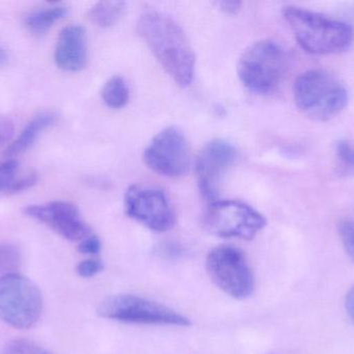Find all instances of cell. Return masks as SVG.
<instances>
[{
	"instance_id": "1",
	"label": "cell",
	"mask_w": 354,
	"mask_h": 354,
	"mask_svg": "<svg viewBox=\"0 0 354 354\" xmlns=\"http://www.w3.org/2000/svg\"><path fill=\"white\" fill-rule=\"evenodd\" d=\"M137 29L177 85L183 87L191 85L195 73V54L180 25L165 12L147 10L139 17Z\"/></svg>"
},
{
	"instance_id": "2",
	"label": "cell",
	"mask_w": 354,
	"mask_h": 354,
	"mask_svg": "<svg viewBox=\"0 0 354 354\" xmlns=\"http://www.w3.org/2000/svg\"><path fill=\"white\" fill-rule=\"evenodd\" d=\"M282 12L297 43L308 53H340L353 45L354 31L348 23L295 6H284Z\"/></svg>"
},
{
	"instance_id": "3",
	"label": "cell",
	"mask_w": 354,
	"mask_h": 354,
	"mask_svg": "<svg viewBox=\"0 0 354 354\" xmlns=\"http://www.w3.org/2000/svg\"><path fill=\"white\" fill-rule=\"evenodd\" d=\"M293 97L297 108L307 118L317 122L336 118L349 101L348 89L344 83L322 69L299 75L293 85Z\"/></svg>"
},
{
	"instance_id": "4",
	"label": "cell",
	"mask_w": 354,
	"mask_h": 354,
	"mask_svg": "<svg viewBox=\"0 0 354 354\" xmlns=\"http://www.w3.org/2000/svg\"><path fill=\"white\" fill-rule=\"evenodd\" d=\"M288 68V54L278 42H255L241 54L237 74L249 91L258 95L274 93L284 79Z\"/></svg>"
},
{
	"instance_id": "5",
	"label": "cell",
	"mask_w": 354,
	"mask_h": 354,
	"mask_svg": "<svg viewBox=\"0 0 354 354\" xmlns=\"http://www.w3.org/2000/svg\"><path fill=\"white\" fill-rule=\"evenodd\" d=\"M43 297L37 285L19 274L0 278V320L17 330L32 328L41 317Z\"/></svg>"
},
{
	"instance_id": "6",
	"label": "cell",
	"mask_w": 354,
	"mask_h": 354,
	"mask_svg": "<svg viewBox=\"0 0 354 354\" xmlns=\"http://www.w3.org/2000/svg\"><path fill=\"white\" fill-rule=\"evenodd\" d=\"M203 228L220 238L251 240L266 226L255 208L237 200H216L209 203L202 218Z\"/></svg>"
},
{
	"instance_id": "7",
	"label": "cell",
	"mask_w": 354,
	"mask_h": 354,
	"mask_svg": "<svg viewBox=\"0 0 354 354\" xmlns=\"http://www.w3.org/2000/svg\"><path fill=\"white\" fill-rule=\"evenodd\" d=\"M97 314L105 319L122 324L180 328L191 326L189 318L178 312L137 295L120 294L109 297L102 301Z\"/></svg>"
},
{
	"instance_id": "8",
	"label": "cell",
	"mask_w": 354,
	"mask_h": 354,
	"mask_svg": "<svg viewBox=\"0 0 354 354\" xmlns=\"http://www.w3.org/2000/svg\"><path fill=\"white\" fill-rule=\"evenodd\" d=\"M210 280L229 297L249 299L255 290V278L245 254L232 245L214 247L206 257Z\"/></svg>"
},
{
	"instance_id": "9",
	"label": "cell",
	"mask_w": 354,
	"mask_h": 354,
	"mask_svg": "<svg viewBox=\"0 0 354 354\" xmlns=\"http://www.w3.org/2000/svg\"><path fill=\"white\" fill-rule=\"evenodd\" d=\"M127 215L153 232H167L176 222V211L162 189L135 184L124 195Z\"/></svg>"
},
{
	"instance_id": "10",
	"label": "cell",
	"mask_w": 354,
	"mask_h": 354,
	"mask_svg": "<svg viewBox=\"0 0 354 354\" xmlns=\"http://www.w3.org/2000/svg\"><path fill=\"white\" fill-rule=\"evenodd\" d=\"M147 166L167 178H178L189 172L191 152L185 134L174 126L160 131L145 148Z\"/></svg>"
},
{
	"instance_id": "11",
	"label": "cell",
	"mask_w": 354,
	"mask_h": 354,
	"mask_svg": "<svg viewBox=\"0 0 354 354\" xmlns=\"http://www.w3.org/2000/svg\"><path fill=\"white\" fill-rule=\"evenodd\" d=\"M236 157L234 145L224 139H214L200 151L195 164L198 187L209 203L218 200L221 181Z\"/></svg>"
},
{
	"instance_id": "12",
	"label": "cell",
	"mask_w": 354,
	"mask_h": 354,
	"mask_svg": "<svg viewBox=\"0 0 354 354\" xmlns=\"http://www.w3.org/2000/svg\"><path fill=\"white\" fill-rule=\"evenodd\" d=\"M24 213L45 224L66 240L80 242L91 234L80 210L71 202L53 201L45 205L28 206L25 208Z\"/></svg>"
},
{
	"instance_id": "13",
	"label": "cell",
	"mask_w": 354,
	"mask_h": 354,
	"mask_svg": "<svg viewBox=\"0 0 354 354\" xmlns=\"http://www.w3.org/2000/svg\"><path fill=\"white\" fill-rule=\"evenodd\" d=\"M86 33L81 25L72 24L60 31L54 60L56 64L68 72H78L87 64Z\"/></svg>"
},
{
	"instance_id": "14",
	"label": "cell",
	"mask_w": 354,
	"mask_h": 354,
	"mask_svg": "<svg viewBox=\"0 0 354 354\" xmlns=\"http://www.w3.org/2000/svg\"><path fill=\"white\" fill-rule=\"evenodd\" d=\"M56 118L57 116L54 112H41L37 114L21 131L18 137L8 145L6 155L8 157H14L24 153L35 143L43 131L56 122Z\"/></svg>"
},
{
	"instance_id": "15",
	"label": "cell",
	"mask_w": 354,
	"mask_h": 354,
	"mask_svg": "<svg viewBox=\"0 0 354 354\" xmlns=\"http://www.w3.org/2000/svg\"><path fill=\"white\" fill-rule=\"evenodd\" d=\"M68 14L66 6H52L39 8L30 12L26 17L27 28L35 35H44L47 33L56 22L62 20Z\"/></svg>"
},
{
	"instance_id": "16",
	"label": "cell",
	"mask_w": 354,
	"mask_h": 354,
	"mask_svg": "<svg viewBox=\"0 0 354 354\" xmlns=\"http://www.w3.org/2000/svg\"><path fill=\"white\" fill-rule=\"evenodd\" d=\"M124 10V2L100 1L93 4L88 10V18L93 24L106 28L115 24L122 18Z\"/></svg>"
},
{
	"instance_id": "17",
	"label": "cell",
	"mask_w": 354,
	"mask_h": 354,
	"mask_svg": "<svg viewBox=\"0 0 354 354\" xmlns=\"http://www.w3.org/2000/svg\"><path fill=\"white\" fill-rule=\"evenodd\" d=\"M102 99L109 108L120 109L124 107L130 99L128 83L120 76H113L108 79L102 89Z\"/></svg>"
},
{
	"instance_id": "18",
	"label": "cell",
	"mask_w": 354,
	"mask_h": 354,
	"mask_svg": "<svg viewBox=\"0 0 354 354\" xmlns=\"http://www.w3.org/2000/svg\"><path fill=\"white\" fill-rule=\"evenodd\" d=\"M22 262L20 249L12 245H0V274H16Z\"/></svg>"
},
{
	"instance_id": "19",
	"label": "cell",
	"mask_w": 354,
	"mask_h": 354,
	"mask_svg": "<svg viewBox=\"0 0 354 354\" xmlns=\"http://www.w3.org/2000/svg\"><path fill=\"white\" fill-rule=\"evenodd\" d=\"M2 354H53L28 340H15L8 343Z\"/></svg>"
},
{
	"instance_id": "20",
	"label": "cell",
	"mask_w": 354,
	"mask_h": 354,
	"mask_svg": "<svg viewBox=\"0 0 354 354\" xmlns=\"http://www.w3.org/2000/svg\"><path fill=\"white\" fill-rule=\"evenodd\" d=\"M19 163L17 160L8 159L0 163V191L8 193L10 185L16 181Z\"/></svg>"
},
{
	"instance_id": "21",
	"label": "cell",
	"mask_w": 354,
	"mask_h": 354,
	"mask_svg": "<svg viewBox=\"0 0 354 354\" xmlns=\"http://www.w3.org/2000/svg\"><path fill=\"white\" fill-rule=\"evenodd\" d=\"M338 231L345 251L354 263V222L349 220H341Z\"/></svg>"
},
{
	"instance_id": "22",
	"label": "cell",
	"mask_w": 354,
	"mask_h": 354,
	"mask_svg": "<svg viewBox=\"0 0 354 354\" xmlns=\"http://www.w3.org/2000/svg\"><path fill=\"white\" fill-rule=\"evenodd\" d=\"M104 270V264L101 260L89 258L83 260L77 265L76 272L83 278H91L101 274Z\"/></svg>"
},
{
	"instance_id": "23",
	"label": "cell",
	"mask_w": 354,
	"mask_h": 354,
	"mask_svg": "<svg viewBox=\"0 0 354 354\" xmlns=\"http://www.w3.org/2000/svg\"><path fill=\"white\" fill-rule=\"evenodd\" d=\"M336 153L346 168L354 170V147L351 143L347 141H337Z\"/></svg>"
},
{
	"instance_id": "24",
	"label": "cell",
	"mask_w": 354,
	"mask_h": 354,
	"mask_svg": "<svg viewBox=\"0 0 354 354\" xmlns=\"http://www.w3.org/2000/svg\"><path fill=\"white\" fill-rule=\"evenodd\" d=\"M102 249V242L99 237L91 234L79 242L78 251L82 255L97 256Z\"/></svg>"
},
{
	"instance_id": "25",
	"label": "cell",
	"mask_w": 354,
	"mask_h": 354,
	"mask_svg": "<svg viewBox=\"0 0 354 354\" xmlns=\"http://www.w3.org/2000/svg\"><path fill=\"white\" fill-rule=\"evenodd\" d=\"M37 180H39V178H37V175L35 172H29L25 176L18 177L16 181L10 185L8 193H18L27 191L33 185L37 184Z\"/></svg>"
},
{
	"instance_id": "26",
	"label": "cell",
	"mask_w": 354,
	"mask_h": 354,
	"mask_svg": "<svg viewBox=\"0 0 354 354\" xmlns=\"http://www.w3.org/2000/svg\"><path fill=\"white\" fill-rule=\"evenodd\" d=\"M158 255L165 260H179L185 256V249L176 243H165L158 247Z\"/></svg>"
},
{
	"instance_id": "27",
	"label": "cell",
	"mask_w": 354,
	"mask_h": 354,
	"mask_svg": "<svg viewBox=\"0 0 354 354\" xmlns=\"http://www.w3.org/2000/svg\"><path fill=\"white\" fill-rule=\"evenodd\" d=\"M14 134V125L6 118H0V147L10 141Z\"/></svg>"
},
{
	"instance_id": "28",
	"label": "cell",
	"mask_w": 354,
	"mask_h": 354,
	"mask_svg": "<svg viewBox=\"0 0 354 354\" xmlns=\"http://www.w3.org/2000/svg\"><path fill=\"white\" fill-rule=\"evenodd\" d=\"M216 4L223 12H228V14H236L241 10L243 3L241 1H237V0H223V1H218Z\"/></svg>"
},
{
	"instance_id": "29",
	"label": "cell",
	"mask_w": 354,
	"mask_h": 354,
	"mask_svg": "<svg viewBox=\"0 0 354 354\" xmlns=\"http://www.w3.org/2000/svg\"><path fill=\"white\" fill-rule=\"evenodd\" d=\"M345 309L349 318L354 322V286L351 287V290L347 293L345 299Z\"/></svg>"
},
{
	"instance_id": "30",
	"label": "cell",
	"mask_w": 354,
	"mask_h": 354,
	"mask_svg": "<svg viewBox=\"0 0 354 354\" xmlns=\"http://www.w3.org/2000/svg\"><path fill=\"white\" fill-rule=\"evenodd\" d=\"M6 58H8V56H6V51L0 47V66L6 64Z\"/></svg>"
}]
</instances>
